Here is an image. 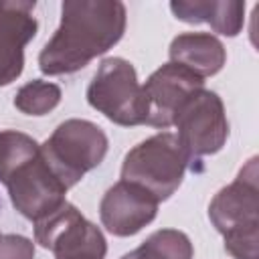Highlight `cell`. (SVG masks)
<instances>
[{
	"label": "cell",
	"mask_w": 259,
	"mask_h": 259,
	"mask_svg": "<svg viewBox=\"0 0 259 259\" xmlns=\"http://www.w3.org/2000/svg\"><path fill=\"white\" fill-rule=\"evenodd\" d=\"M125 22L119 0H65L61 24L38 53V69L51 77L81 71L121 40Z\"/></svg>",
	"instance_id": "6da1fadb"
},
{
	"label": "cell",
	"mask_w": 259,
	"mask_h": 259,
	"mask_svg": "<svg viewBox=\"0 0 259 259\" xmlns=\"http://www.w3.org/2000/svg\"><path fill=\"white\" fill-rule=\"evenodd\" d=\"M87 103L111 123L132 127L144 125L146 103L138 73L127 59L107 57L99 63L87 85Z\"/></svg>",
	"instance_id": "5b68a950"
},
{
	"label": "cell",
	"mask_w": 259,
	"mask_h": 259,
	"mask_svg": "<svg viewBox=\"0 0 259 259\" xmlns=\"http://www.w3.org/2000/svg\"><path fill=\"white\" fill-rule=\"evenodd\" d=\"M170 10L178 20L206 22L223 36H237L245 24V2L239 0H172Z\"/></svg>",
	"instance_id": "4fadbf2b"
},
{
	"label": "cell",
	"mask_w": 259,
	"mask_h": 259,
	"mask_svg": "<svg viewBox=\"0 0 259 259\" xmlns=\"http://www.w3.org/2000/svg\"><path fill=\"white\" fill-rule=\"evenodd\" d=\"M107 148L109 140L97 123L71 117L59 123L47 142L40 144V154L69 190L103 162Z\"/></svg>",
	"instance_id": "277c9868"
},
{
	"label": "cell",
	"mask_w": 259,
	"mask_h": 259,
	"mask_svg": "<svg viewBox=\"0 0 259 259\" xmlns=\"http://www.w3.org/2000/svg\"><path fill=\"white\" fill-rule=\"evenodd\" d=\"M12 206L28 221H38L65 202L67 186L45 162L40 148L0 176Z\"/></svg>",
	"instance_id": "52a82bcc"
},
{
	"label": "cell",
	"mask_w": 259,
	"mask_h": 259,
	"mask_svg": "<svg viewBox=\"0 0 259 259\" xmlns=\"http://www.w3.org/2000/svg\"><path fill=\"white\" fill-rule=\"evenodd\" d=\"M61 87L51 81L32 79L14 95V107L24 115H47L61 103Z\"/></svg>",
	"instance_id": "9a60e30c"
},
{
	"label": "cell",
	"mask_w": 259,
	"mask_h": 259,
	"mask_svg": "<svg viewBox=\"0 0 259 259\" xmlns=\"http://www.w3.org/2000/svg\"><path fill=\"white\" fill-rule=\"evenodd\" d=\"M0 259H34V243L24 235H0Z\"/></svg>",
	"instance_id": "2e32d148"
},
{
	"label": "cell",
	"mask_w": 259,
	"mask_h": 259,
	"mask_svg": "<svg viewBox=\"0 0 259 259\" xmlns=\"http://www.w3.org/2000/svg\"><path fill=\"white\" fill-rule=\"evenodd\" d=\"M194 247L186 233L178 229H158L140 247L119 259H192Z\"/></svg>",
	"instance_id": "5bb4252c"
},
{
	"label": "cell",
	"mask_w": 259,
	"mask_h": 259,
	"mask_svg": "<svg viewBox=\"0 0 259 259\" xmlns=\"http://www.w3.org/2000/svg\"><path fill=\"white\" fill-rule=\"evenodd\" d=\"M200 89H204V79L184 69L182 65L170 61L164 63L142 85L146 103L144 125L168 130L174 125L180 107Z\"/></svg>",
	"instance_id": "9c48e42d"
},
{
	"label": "cell",
	"mask_w": 259,
	"mask_h": 259,
	"mask_svg": "<svg viewBox=\"0 0 259 259\" xmlns=\"http://www.w3.org/2000/svg\"><path fill=\"white\" fill-rule=\"evenodd\" d=\"M212 227L225 237V251L235 259H257L259 186L257 158H251L237 178L223 186L208 204Z\"/></svg>",
	"instance_id": "7a4b0ae2"
},
{
	"label": "cell",
	"mask_w": 259,
	"mask_h": 259,
	"mask_svg": "<svg viewBox=\"0 0 259 259\" xmlns=\"http://www.w3.org/2000/svg\"><path fill=\"white\" fill-rule=\"evenodd\" d=\"M158 204L156 196L144 186L119 180L105 190L99 202V219L107 233L132 237L156 219Z\"/></svg>",
	"instance_id": "30bf717a"
},
{
	"label": "cell",
	"mask_w": 259,
	"mask_h": 259,
	"mask_svg": "<svg viewBox=\"0 0 259 259\" xmlns=\"http://www.w3.org/2000/svg\"><path fill=\"white\" fill-rule=\"evenodd\" d=\"M176 136L188 154L190 166L204 156L221 152L229 140V119L219 93L200 89L178 111Z\"/></svg>",
	"instance_id": "ba28073f"
},
{
	"label": "cell",
	"mask_w": 259,
	"mask_h": 259,
	"mask_svg": "<svg viewBox=\"0 0 259 259\" xmlns=\"http://www.w3.org/2000/svg\"><path fill=\"white\" fill-rule=\"evenodd\" d=\"M34 241L53 251L55 259H105L107 255V241L101 229L67 200L34 221Z\"/></svg>",
	"instance_id": "8992f818"
},
{
	"label": "cell",
	"mask_w": 259,
	"mask_h": 259,
	"mask_svg": "<svg viewBox=\"0 0 259 259\" xmlns=\"http://www.w3.org/2000/svg\"><path fill=\"white\" fill-rule=\"evenodd\" d=\"M188 154L172 132H158L136 144L121 162V180L144 186L158 202L168 200L184 180Z\"/></svg>",
	"instance_id": "3957f363"
},
{
	"label": "cell",
	"mask_w": 259,
	"mask_h": 259,
	"mask_svg": "<svg viewBox=\"0 0 259 259\" xmlns=\"http://www.w3.org/2000/svg\"><path fill=\"white\" fill-rule=\"evenodd\" d=\"M170 63L182 65L200 79L217 75L227 63V49L217 34L210 32H180L168 49Z\"/></svg>",
	"instance_id": "7c38bea8"
},
{
	"label": "cell",
	"mask_w": 259,
	"mask_h": 259,
	"mask_svg": "<svg viewBox=\"0 0 259 259\" xmlns=\"http://www.w3.org/2000/svg\"><path fill=\"white\" fill-rule=\"evenodd\" d=\"M34 0H0V87L16 81L24 69V47L36 36Z\"/></svg>",
	"instance_id": "8fae6325"
}]
</instances>
